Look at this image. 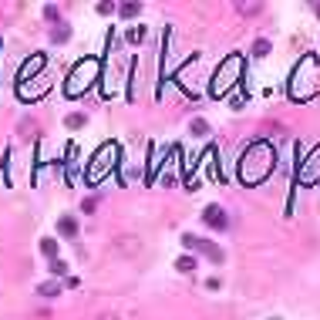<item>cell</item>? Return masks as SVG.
Listing matches in <instances>:
<instances>
[{
    "instance_id": "cell-1",
    "label": "cell",
    "mask_w": 320,
    "mask_h": 320,
    "mask_svg": "<svg viewBox=\"0 0 320 320\" xmlns=\"http://www.w3.org/2000/svg\"><path fill=\"white\" fill-rule=\"evenodd\" d=\"M273 148L266 142H256L246 148V155L239 158V179H243L246 186H256V182H263L270 172H273Z\"/></svg>"
},
{
    "instance_id": "cell-2",
    "label": "cell",
    "mask_w": 320,
    "mask_h": 320,
    "mask_svg": "<svg viewBox=\"0 0 320 320\" xmlns=\"http://www.w3.org/2000/svg\"><path fill=\"white\" fill-rule=\"evenodd\" d=\"M179 243L186 246L189 253H202V256H209L212 263H222V260H226V253H222L216 243H209V239H199V236H189V232H186V236H182Z\"/></svg>"
},
{
    "instance_id": "cell-3",
    "label": "cell",
    "mask_w": 320,
    "mask_h": 320,
    "mask_svg": "<svg viewBox=\"0 0 320 320\" xmlns=\"http://www.w3.org/2000/svg\"><path fill=\"white\" fill-rule=\"evenodd\" d=\"M202 222H206L209 229H226V226H229V216H226L219 206H206V209H202Z\"/></svg>"
},
{
    "instance_id": "cell-4",
    "label": "cell",
    "mask_w": 320,
    "mask_h": 320,
    "mask_svg": "<svg viewBox=\"0 0 320 320\" xmlns=\"http://www.w3.org/2000/svg\"><path fill=\"white\" fill-rule=\"evenodd\" d=\"M320 179V148L313 155H310V162H303V166H300V182H317Z\"/></svg>"
},
{
    "instance_id": "cell-5",
    "label": "cell",
    "mask_w": 320,
    "mask_h": 320,
    "mask_svg": "<svg viewBox=\"0 0 320 320\" xmlns=\"http://www.w3.org/2000/svg\"><path fill=\"white\" fill-rule=\"evenodd\" d=\"M67 37H71V27H67V24H54V27H51V41H54V44H64Z\"/></svg>"
},
{
    "instance_id": "cell-6",
    "label": "cell",
    "mask_w": 320,
    "mask_h": 320,
    "mask_svg": "<svg viewBox=\"0 0 320 320\" xmlns=\"http://www.w3.org/2000/svg\"><path fill=\"white\" fill-rule=\"evenodd\" d=\"M57 229L64 232V236H74V232H77V222H74V216H61V222H57Z\"/></svg>"
},
{
    "instance_id": "cell-7",
    "label": "cell",
    "mask_w": 320,
    "mask_h": 320,
    "mask_svg": "<svg viewBox=\"0 0 320 320\" xmlns=\"http://www.w3.org/2000/svg\"><path fill=\"white\" fill-rule=\"evenodd\" d=\"M176 270H179V273H192V270H196V256H179Z\"/></svg>"
},
{
    "instance_id": "cell-8",
    "label": "cell",
    "mask_w": 320,
    "mask_h": 320,
    "mask_svg": "<svg viewBox=\"0 0 320 320\" xmlns=\"http://www.w3.org/2000/svg\"><path fill=\"white\" fill-rule=\"evenodd\" d=\"M41 67H44V57L37 54L31 61V64H24V71H21V77H31V74H37V71H41Z\"/></svg>"
},
{
    "instance_id": "cell-9",
    "label": "cell",
    "mask_w": 320,
    "mask_h": 320,
    "mask_svg": "<svg viewBox=\"0 0 320 320\" xmlns=\"http://www.w3.org/2000/svg\"><path fill=\"white\" fill-rule=\"evenodd\" d=\"M41 253L54 260V256H57V239H41Z\"/></svg>"
},
{
    "instance_id": "cell-10",
    "label": "cell",
    "mask_w": 320,
    "mask_h": 320,
    "mask_svg": "<svg viewBox=\"0 0 320 320\" xmlns=\"http://www.w3.org/2000/svg\"><path fill=\"white\" fill-rule=\"evenodd\" d=\"M236 11H239V14H246V17H253V14H260V11H263V4H236Z\"/></svg>"
},
{
    "instance_id": "cell-11",
    "label": "cell",
    "mask_w": 320,
    "mask_h": 320,
    "mask_svg": "<svg viewBox=\"0 0 320 320\" xmlns=\"http://www.w3.org/2000/svg\"><path fill=\"white\" fill-rule=\"evenodd\" d=\"M37 293H44V297H57V293H61V283H41Z\"/></svg>"
},
{
    "instance_id": "cell-12",
    "label": "cell",
    "mask_w": 320,
    "mask_h": 320,
    "mask_svg": "<svg viewBox=\"0 0 320 320\" xmlns=\"http://www.w3.org/2000/svg\"><path fill=\"white\" fill-rule=\"evenodd\" d=\"M138 11H142V4H122V7H118V14H122V17H135Z\"/></svg>"
},
{
    "instance_id": "cell-13",
    "label": "cell",
    "mask_w": 320,
    "mask_h": 320,
    "mask_svg": "<svg viewBox=\"0 0 320 320\" xmlns=\"http://www.w3.org/2000/svg\"><path fill=\"white\" fill-rule=\"evenodd\" d=\"M189 132H192V135H199V138H202V135H209V125L202 122V118H196V122H192V128H189Z\"/></svg>"
},
{
    "instance_id": "cell-14",
    "label": "cell",
    "mask_w": 320,
    "mask_h": 320,
    "mask_svg": "<svg viewBox=\"0 0 320 320\" xmlns=\"http://www.w3.org/2000/svg\"><path fill=\"white\" fill-rule=\"evenodd\" d=\"M253 54H256V57H266V54H270V41H263V37H260V41L253 44Z\"/></svg>"
},
{
    "instance_id": "cell-15",
    "label": "cell",
    "mask_w": 320,
    "mask_h": 320,
    "mask_svg": "<svg viewBox=\"0 0 320 320\" xmlns=\"http://www.w3.org/2000/svg\"><path fill=\"white\" fill-rule=\"evenodd\" d=\"M125 37H128L132 44H138V41L145 37V27H128V34H125Z\"/></svg>"
},
{
    "instance_id": "cell-16",
    "label": "cell",
    "mask_w": 320,
    "mask_h": 320,
    "mask_svg": "<svg viewBox=\"0 0 320 320\" xmlns=\"http://www.w3.org/2000/svg\"><path fill=\"white\" fill-rule=\"evenodd\" d=\"M51 273H54V276H67V263L54 260V263H51Z\"/></svg>"
},
{
    "instance_id": "cell-17",
    "label": "cell",
    "mask_w": 320,
    "mask_h": 320,
    "mask_svg": "<svg viewBox=\"0 0 320 320\" xmlns=\"http://www.w3.org/2000/svg\"><path fill=\"white\" fill-rule=\"evenodd\" d=\"M85 125V115H67V128H81Z\"/></svg>"
},
{
    "instance_id": "cell-18",
    "label": "cell",
    "mask_w": 320,
    "mask_h": 320,
    "mask_svg": "<svg viewBox=\"0 0 320 320\" xmlns=\"http://www.w3.org/2000/svg\"><path fill=\"white\" fill-rule=\"evenodd\" d=\"M64 287H67V290H77V287H81V280H77V276H67Z\"/></svg>"
}]
</instances>
